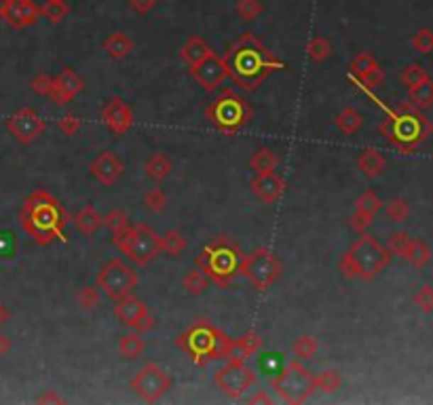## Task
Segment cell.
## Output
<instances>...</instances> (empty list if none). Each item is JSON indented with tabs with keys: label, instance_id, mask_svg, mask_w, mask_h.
<instances>
[{
	"label": "cell",
	"instance_id": "cell-5",
	"mask_svg": "<svg viewBox=\"0 0 433 405\" xmlns=\"http://www.w3.org/2000/svg\"><path fill=\"white\" fill-rule=\"evenodd\" d=\"M243 251L231 237H218L194 257V266L203 270L209 281L220 287H226L241 270Z\"/></svg>",
	"mask_w": 433,
	"mask_h": 405
},
{
	"label": "cell",
	"instance_id": "cell-2",
	"mask_svg": "<svg viewBox=\"0 0 433 405\" xmlns=\"http://www.w3.org/2000/svg\"><path fill=\"white\" fill-rule=\"evenodd\" d=\"M70 218L64 205L47 190H34L19 211L23 233L38 245H49L64 237Z\"/></svg>",
	"mask_w": 433,
	"mask_h": 405
},
{
	"label": "cell",
	"instance_id": "cell-51",
	"mask_svg": "<svg viewBox=\"0 0 433 405\" xmlns=\"http://www.w3.org/2000/svg\"><path fill=\"white\" fill-rule=\"evenodd\" d=\"M51 84H53V77H49L47 72H38V74L30 81L32 91H34L36 95H40V97H49Z\"/></svg>",
	"mask_w": 433,
	"mask_h": 405
},
{
	"label": "cell",
	"instance_id": "cell-53",
	"mask_svg": "<svg viewBox=\"0 0 433 405\" xmlns=\"http://www.w3.org/2000/svg\"><path fill=\"white\" fill-rule=\"evenodd\" d=\"M15 255V235L0 228V260H11Z\"/></svg>",
	"mask_w": 433,
	"mask_h": 405
},
{
	"label": "cell",
	"instance_id": "cell-30",
	"mask_svg": "<svg viewBox=\"0 0 433 405\" xmlns=\"http://www.w3.org/2000/svg\"><path fill=\"white\" fill-rule=\"evenodd\" d=\"M408 101L419 108V110H425V108H432L433 106V81L427 79V81L419 82L415 87L408 89Z\"/></svg>",
	"mask_w": 433,
	"mask_h": 405
},
{
	"label": "cell",
	"instance_id": "cell-58",
	"mask_svg": "<svg viewBox=\"0 0 433 405\" xmlns=\"http://www.w3.org/2000/svg\"><path fill=\"white\" fill-rule=\"evenodd\" d=\"M9 350H11V340H9L4 333H0V357L6 355Z\"/></svg>",
	"mask_w": 433,
	"mask_h": 405
},
{
	"label": "cell",
	"instance_id": "cell-14",
	"mask_svg": "<svg viewBox=\"0 0 433 405\" xmlns=\"http://www.w3.org/2000/svg\"><path fill=\"white\" fill-rule=\"evenodd\" d=\"M161 251V237L155 233V228H150L148 224L140 222L136 224V235L133 241L129 245V249L125 251L138 266H148L157 253Z\"/></svg>",
	"mask_w": 433,
	"mask_h": 405
},
{
	"label": "cell",
	"instance_id": "cell-23",
	"mask_svg": "<svg viewBox=\"0 0 433 405\" xmlns=\"http://www.w3.org/2000/svg\"><path fill=\"white\" fill-rule=\"evenodd\" d=\"M146 313H148V306H146L140 298H136L133 294H129V296L116 300V304H114V315H116V319L125 325V327H131V329L138 325V321H140Z\"/></svg>",
	"mask_w": 433,
	"mask_h": 405
},
{
	"label": "cell",
	"instance_id": "cell-18",
	"mask_svg": "<svg viewBox=\"0 0 433 405\" xmlns=\"http://www.w3.org/2000/svg\"><path fill=\"white\" fill-rule=\"evenodd\" d=\"M83 89H85L83 79H81L72 68H64V70H60L57 77H53V84H51L49 97L53 99V104L66 106V104H70Z\"/></svg>",
	"mask_w": 433,
	"mask_h": 405
},
{
	"label": "cell",
	"instance_id": "cell-52",
	"mask_svg": "<svg viewBox=\"0 0 433 405\" xmlns=\"http://www.w3.org/2000/svg\"><path fill=\"white\" fill-rule=\"evenodd\" d=\"M260 367L273 378V376L283 367L281 355H277V353H266V355H262V357H260Z\"/></svg>",
	"mask_w": 433,
	"mask_h": 405
},
{
	"label": "cell",
	"instance_id": "cell-57",
	"mask_svg": "<svg viewBox=\"0 0 433 405\" xmlns=\"http://www.w3.org/2000/svg\"><path fill=\"white\" fill-rule=\"evenodd\" d=\"M38 404H64V399H62V397H55L53 391H47V395L38 397Z\"/></svg>",
	"mask_w": 433,
	"mask_h": 405
},
{
	"label": "cell",
	"instance_id": "cell-26",
	"mask_svg": "<svg viewBox=\"0 0 433 405\" xmlns=\"http://www.w3.org/2000/svg\"><path fill=\"white\" fill-rule=\"evenodd\" d=\"M209 53H214V51H212V47L201 36H190L184 43V47L180 49V57L188 64V68L199 64V62H203Z\"/></svg>",
	"mask_w": 433,
	"mask_h": 405
},
{
	"label": "cell",
	"instance_id": "cell-49",
	"mask_svg": "<svg viewBox=\"0 0 433 405\" xmlns=\"http://www.w3.org/2000/svg\"><path fill=\"white\" fill-rule=\"evenodd\" d=\"M415 304L419 306L421 313H433V287L432 285H423L419 287V292L415 294Z\"/></svg>",
	"mask_w": 433,
	"mask_h": 405
},
{
	"label": "cell",
	"instance_id": "cell-17",
	"mask_svg": "<svg viewBox=\"0 0 433 405\" xmlns=\"http://www.w3.org/2000/svg\"><path fill=\"white\" fill-rule=\"evenodd\" d=\"M190 77L199 82V87H203L207 93H212V91H216V87L222 84V81L229 74H226L224 60L216 53H209L203 62L190 66Z\"/></svg>",
	"mask_w": 433,
	"mask_h": 405
},
{
	"label": "cell",
	"instance_id": "cell-7",
	"mask_svg": "<svg viewBox=\"0 0 433 405\" xmlns=\"http://www.w3.org/2000/svg\"><path fill=\"white\" fill-rule=\"evenodd\" d=\"M205 118L218 131L233 135L250 123L252 108L239 93H235L233 89H226L205 108Z\"/></svg>",
	"mask_w": 433,
	"mask_h": 405
},
{
	"label": "cell",
	"instance_id": "cell-44",
	"mask_svg": "<svg viewBox=\"0 0 433 405\" xmlns=\"http://www.w3.org/2000/svg\"><path fill=\"white\" fill-rule=\"evenodd\" d=\"M57 129L66 135V138H75L81 129H83V121L81 116H77L75 112H68L64 116L57 118Z\"/></svg>",
	"mask_w": 433,
	"mask_h": 405
},
{
	"label": "cell",
	"instance_id": "cell-46",
	"mask_svg": "<svg viewBox=\"0 0 433 405\" xmlns=\"http://www.w3.org/2000/svg\"><path fill=\"white\" fill-rule=\"evenodd\" d=\"M264 6L260 0H239L237 2V15L243 19V21H254L256 17L262 15Z\"/></svg>",
	"mask_w": 433,
	"mask_h": 405
},
{
	"label": "cell",
	"instance_id": "cell-39",
	"mask_svg": "<svg viewBox=\"0 0 433 405\" xmlns=\"http://www.w3.org/2000/svg\"><path fill=\"white\" fill-rule=\"evenodd\" d=\"M186 237L180 233V231H175V228H172V231H168L163 237H161V251H165L168 255H172V257H175V255H180L184 249H186Z\"/></svg>",
	"mask_w": 433,
	"mask_h": 405
},
{
	"label": "cell",
	"instance_id": "cell-61",
	"mask_svg": "<svg viewBox=\"0 0 433 405\" xmlns=\"http://www.w3.org/2000/svg\"><path fill=\"white\" fill-rule=\"evenodd\" d=\"M47 2H55V0H47Z\"/></svg>",
	"mask_w": 433,
	"mask_h": 405
},
{
	"label": "cell",
	"instance_id": "cell-47",
	"mask_svg": "<svg viewBox=\"0 0 433 405\" xmlns=\"http://www.w3.org/2000/svg\"><path fill=\"white\" fill-rule=\"evenodd\" d=\"M412 47L415 51L423 53V55H429L433 51V30L429 28H421L415 36H412Z\"/></svg>",
	"mask_w": 433,
	"mask_h": 405
},
{
	"label": "cell",
	"instance_id": "cell-40",
	"mask_svg": "<svg viewBox=\"0 0 433 405\" xmlns=\"http://www.w3.org/2000/svg\"><path fill=\"white\" fill-rule=\"evenodd\" d=\"M385 213H387V218H389L391 222L400 224V222H404V220L410 216V205H408L406 199L395 196V199H391V201L385 205Z\"/></svg>",
	"mask_w": 433,
	"mask_h": 405
},
{
	"label": "cell",
	"instance_id": "cell-13",
	"mask_svg": "<svg viewBox=\"0 0 433 405\" xmlns=\"http://www.w3.org/2000/svg\"><path fill=\"white\" fill-rule=\"evenodd\" d=\"M45 129H47V123L32 108H21L6 118V131L19 144H32Z\"/></svg>",
	"mask_w": 433,
	"mask_h": 405
},
{
	"label": "cell",
	"instance_id": "cell-37",
	"mask_svg": "<svg viewBox=\"0 0 433 405\" xmlns=\"http://www.w3.org/2000/svg\"><path fill=\"white\" fill-rule=\"evenodd\" d=\"M68 15H70L68 0H55V2H47L45 6H40V17H45L49 23H62Z\"/></svg>",
	"mask_w": 433,
	"mask_h": 405
},
{
	"label": "cell",
	"instance_id": "cell-16",
	"mask_svg": "<svg viewBox=\"0 0 433 405\" xmlns=\"http://www.w3.org/2000/svg\"><path fill=\"white\" fill-rule=\"evenodd\" d=\"M349 79L357 82L361 91H370V89H376L383 82L385 72L380 70V66H378V62L374 60L372 53H359V55L353 57V62L349 66Z\"/></svg>",
	"mask_w": 433,
	"mask_h": 405
},
{
	"label": "cell",
	"instance_id": "cell-27",
	"mask_svg": "<svg viewBox=\"0 0 433 405\" xmlns=\"http://www.w3.org/2000/svg\"><path fill=\"white\" fill-rule=\"evenodd\" d=\"M72 222H75L77 231H79V233H83L85 237L95 235V233L102 228V216L95 211V207H93V205H85L81 211H77V213H75V218H72Z\"/></svg>",
	"mask_w": 433,
	"mask_h": 405
},
{
	"label": "cell",
	"instance_id": "cell-1",
	"mask_svg": "<svg viewBox=\"0 0 433 405\" xmlns=\"http://www.w3.org/2000/svg\"><path fill=\"white\" fill-rule=\"evenodd\" d=\"M229 79L246 91H256L273 72L285 70V62L275 57L254 34H243L224 55Z\"/></svg>",
	"mask_w": 433,
	"mask_h": 405
},
{
	"label": "cell",
	"instance_id": "cell-15",
	"mask_svg": "<svg viewBox=\"0 0 433 405\" xmlns=\"http://www.w3.org/2000/svg\"><path fill=\"white\" fill-rule=\"evenodd\" d=\"M0 17L15 30H23L40 19V6L34 0H0Z\"/></svg>",
	"mask_w": 433,
	"mask_h": 405
},
{
	"label": "cell",
	"instance_id": "cell-28",
	"mask_svg": "<svg viewBox=\"0 0 433 405\" xmlns=\"http://www.w3.org/2000/svg\"><path fill=\"white\" fill-rule=\"evenodd\" d=\"M142 353H144V340H142L140 331H129V333L121 335V340H119V355L123 359L133 361Z\"/></svg>",
	"mask_w": 433,
	"mask_h": 405
},
{
	"label": "cell",
	"instance_id": "cell-4",
	"mask_svg": "<svg viewBox=\"0 0 433 405\" xmlns=\"http://www.w3.org/2000/svg\"><path fill=\"white\" fill-rule=\"evenodd\" d=\"M391 262V251L380 245L374 237L361 235L351 249L341 257V272L345 279H361V281H372L376 279Z\"/></svg>",
	"mask_w": 433,
	"mask_h": 405
},
{
	"label": "cell",
	"instance_id": "cell-20",
	"mask_svg": "<svg viewBox=\"0 0 433 405\" xmlns=\"http://www.w3.org/2000/svg\"><path fill=\"white\" fill-rule=\"evenodd\" d=\"M89 171H91V175H93L102 186H114V184L119 182V177L123 175L125 165H123V161H121L114 152L106 150V152L97 155V157L91 161Z\"/></svg>",
	"mask_w": 433,
	"mask_h": 405
},
{
	"label": "cell",
	"instance_id": "cell-19",
	"mask_svg": "<svg viewBox=\"0 0 433 405\" xmlns=\"http://www.w3.org/2000/svg\"><path fill=\"white\" fill-rule=\"evenodd\" d=\"M102 121L112 133L125 135L133 125V110L121 97H112L102 108Z\"/></svg>",
	"mask_w": 433,
	"mask_h": 405
},
{
	"label": "cell",
	"instance_id": "cell-6",
	"mask_svg": "<svg viewBox=\"0 0 433 405\" xmlns=\"http://www.w3.org/2000/svg\"><path fill=\"white\" fill-rule=\"evenodd\" d=\"M229 340L231 338L222 329H218L207 319H199L177 335V346L192 359L194 365L205 367L212 361L224 357Z\"/></svg>",
	"mask_w": 433,
	"mask_h": 405
},
{
	"label": "cell",
	"instance_id": "cell-12",
	"mask_svg": "<svg viewBox=\"0 0 433 405\" xmlns=\"http://www.w3.org/2000/svg\"><path fill=\"white\" fill-rule=\"evenodd\" d=\"M218 389L231 397V399H241L250 387L256 382V372L246 363V361H226L214 376Z\"/></svg>",
	"mask_w": 433,
	"mask_h": 405
},
{
	"label": "cell",
	"instance_id": "cell-42",
	"mask_svg": "<svg viewBox=\"0 0 433 405\" xmlns=\"http://www.w3.org/2000/svg\"><path fill=\"white\" fill-rule=\"evenodd\" d=\"M400 79L410 89V87H415V84H419V82L427 81V79H429V72H427L421 64H408V66L402 70Z\"/></svg>",
	"mask_w": 433,
	"mask_h": 405
},
{
	"label": "cell",
	"instance_id": "cell-11",
	"mask_svg": "<svg viewBox=\"0 0 433 405\" xmlns=\"http://www.w3.org/2000/svg\"><path fill=\"white\" fill-rule=\"evenodd\" d=\"M131 389L136 391V395L142 399V401H148V404H157L161 401L173 387L172 376L157 363H146L142 365L136 376L131 378Z\"/></svg>",
	"mask_w": 433,
	"mask_h": 405
},
{
	"label": "cell",
	"instance_id": "cell-55",
	"mask_svg": "<svg viewBox=\"0 0 433 405\" xmlns=\"http://www.w3.org/2000/svg\"><path fill=\"white\" fill-rule=\"evenodd\" d=\"M372 220H374V218H370V216H366V213H359V211H355V213L351 216L349 224H351V228H353L355 233L363 235V233H368V228L372 226Z\"/></svg>",
	"mask_w": 433,
	"mask_h": 405
},
{
	"label": "cell",
	"instance_id": "cell-9",
	"mask_svg": "<svg viewBox=\"0 0 433 405\" xmlns=\"http://www.w3.org/2000/svg\"><path fill=\"white\" fill-rule=\"evenodd\" d=\"M95 283H97V287H99L110 300L116 302V300H121V298L133 294V289H136L138 283H140V277H138V272H136L131 266H127L123 260L112 257V260H108V262L99 268V272H97V277H95Z\"/></svg>",
	"mask_w": 433,
	"mask_h": 405
},
{
	"label": "cell",
	"instance_id": "cell-10",
	"mask_svg": "<svg viewBox=\"0 0 433 405\" xmlns=\"http://www.w3.org/2000/svg\"><path fill=\"white\" fill-rule=\"evenodd\" d=\"M239 272L250 281V285H254L258 292H264L283 274V264L270 249L258 247L252 253L243 255Z\"/></svg>",
	"mask_w": 433,
	"mask_h": 405
},
{
	"label": "cell",
	"instance_id": "cell-29",
	"mask_svg": "<svg viewBox=\"0 0 433 405\" xmlns=\"http://www.w3.org/2000/svg\"><path fill=\"white\" fill-rule=\"evenodd\" d=\"M173 171V165L170 159H165L163 155H153L144 162V173L153 179V182H163L165 177H170Z\"/></svg>",
	"mask_w": 433,
	"mask_h": 405
},
{
	"label": "cell",
	"instance_id": "cell-3",
	"mask_svg": "<svg viewBox=\"0 0 433 405\" xmlns=\"http://www.w3.org/2000/svg\"><path fill=\"white\" fill-rule=\"evenodd\" d=\"M380 133L398 150L410 152L432 135L433 127L425 114L408 101L393 110L387 108V118L380 123Z\"/></svg>",
	"mask_w": 433,
	"mask_h": 405
},
{
	"label": "cell",
	"instance_id": "cell-21",
	"mask_svg": "<svg viewBox=\"0 0 433 405\" xmlns=\"http://www.w3.org/2000/svg\"><path fill=\"white\" fill-rule=\"evenodd\" d=\"M262 346V338H260L258 331H248L243 333L241 338H231L229 340V346L224 350V357L226 361H248L250 357H254Z\"/></svg>",
	"mask_w": 433,
	"mask_h": 405
},
{
	"label": "cell",
	"instance_id": "cell-59",
	"mask_svg": "<svg viewBox=\"0 0 433 405\" xmlns=\"http://www.w3.org/2000/svg\"><path fill=\"white\" fill-rule=\"evenodd\" d=\"M250 404H273V399L264 393H258L256 397H250Z\"/></svg>",
	"mask_w": 433,
	"mask_h": 405
},
{
	"label": "cell",
	"instance_id": "cell-34",
	"mask_svg": "<svg viewBox=\"0 0 433 405\" xmlns=\"http://www.w3.org/2000/svg\"><path fill=\"white\" fill-rule=\"evenodd\" d=\"M250 167L256 173H270L279 167V157L270 148H258L250 159Z\"/></svg>",
	"mask_w": 433,
	"mask_h": 405
},
{
	"label": "cell",
	"instance_id": "cell-41",
	"mask_svg": "<svg viewBox=\"0 0 433 405\" xmlns=\"http://www.w3.org/2000/svg\"><path fill=\"white\" fill-rule=\"evenodd\" d=\"M315 384H317L319 391H324V393L330 395V393H336V391L341 389L343 378H341V374H339L336 370H326V372H322V374L315 376Z\"/></svg>",
	"mask_w": 433,
	"mask_h": 405
},
{
	"label": "cell",
	"instance_id": "cell-32",
	"mask_svg": "<svg viewBox=\"0 0 433 405\" xmlns=\"http://www.w3.org/2000/svg\"><path fill=\"white\" fill-rule=\"evenodd\" d=\"M334 125H336L339 131H343L345 135H353V133H357V131L361 129L363 116H361V112L355 110V108H345V110H341V112L336 114Z\"/></svg>",
	"mask_w": 433,
	"mask_h": 405
},
{
	"label": "cell",
	"instance_id": "cell-33",
	"mask_svg": "<svg viewBox=\"0 0 433 405\" xmlns=\"http://www.w3.org/2000/svg\"><path fill=\"white\" fill-rule=\"evenodd\" d=\"M182 285H184V289H186L188 296L197 298V296L205 294V289L209 287V277H207L203 270L194 268V270L186 272V277L182 279Z\"/></svg>",
	"mask_w": 433,
	"mask_h": 405
},
{
	"label": "cell",
	"instance_id": "cell-48",
	"mask_svg": "<svg viewBox=\"0 0 433 405\" xmlns=\"http://www.w3.org/2000/svg\"><path fill=\"white\" fill-rule=\"evenodd\" d=\"M144 205H146L148 211L159 213V211H163V207L168 205V196H165V192H163L161 188H153V190H148V192L144 194Z\"/></svg>",
	"mask_w": 433,
	"mask_h": 405
},
{
	"label": "cell",
	"instance_id": "cell-54",
	"mask_svg": "<svg viewBox=\"0 0 433 405\" xmlns=\"http://www.w3.org/2000/svg\"><path fill=\"white\" fill-rule=\"evenodd\" d=\"M133 235H136V226H127V228H123L121 233L112 235V243L116 245L121 251H127L131 241H133Z\"/></svg>",
	"mask_w": 433,
	"mask_h": 405
},
{
	"label": "cell",
	"instance_id": "cell-24",
	"mask_svg": "<svg viewBox=\"0 0 433 405\" xmlns=\"http://www.w3.org/2000/svg\"><path fill=\"white\" fill-rule=\"evenodd\" d=\"M355 165H357V169H359L366 177L372 179V177H378V175L385 171L387 159L383 157L380 150H376V148H366V150H361V152L357 155Z\"/></svg>",
	"mask_w": 433,
	"mask_h": 405
},
{
	"label": "cell",
	"instance_id": "cell-38",
	"mask_svg": "<svg viewBox=\"0 0 433 405\" xmlns=\"http://www.w3.org/2000/svg\"><path fill=\"white\" fill-rule=\"evenodd\" d=\"M317 348H319V342L313 338V335H309V333H305V335H298L296 340H294V344H292V353H294V357H298V359H313L315 357V353H317Z\"/></svg>",
	"mask_w": 433,
	"mask_h": 405
},
{
	"label": "cell",
	"instance_id": "cell-22",
	"mask_svg": "<svg viewBox=\"0 0 433 405\" xmlns=\"http://www.w3.org/2000/svg\"><path fill=\"white\" fill-rule=\"evenodd\" d=\"M252 192L258 196L262 203H275L285 192V179L279 177L275 171L270 173H258L252 179Z\"/></svg>",
	"mask_w": 433,
	"mask_h": 405
},
{
	"label": "cell",
	"instance_id": "cell-50",
	"mask_svg": "<svg viewBox=\"0 0 433 405\" xmlns=\"http://www.w3.org/2000/svg\"><path fill=\"white\" fill-rule=\"evenodd\" d=\"M99 302H102V298H99V292H97L95 287H83V289L79 292V304H81L83 311L97 309Z\"/></svg>",
	"mask_w": 433,
	"mask_h": 405
},
{
	"label": "cell",
	"instance_id": "cell-36",
	"mask_svg": "<svg viewBox=\"0 0 433 405\" xmlns=\"http://www.w3.org/2000/svg\"><path fill=\"white\" fill-rule=\"evenodd\" d=\"M383 201L378 199V194L374 192V190H366V192H361L357 199H355V211H359V213H366V216H370V218H374L380 209H383Z\"/></svg>",
	"mask_w": 433,
	"mask_h": 405
},
{
	"label": "cell",
	"instance_id": "cell-35",
	"mask_svg": "<svg viewBox=\"0 0 433 405\" xmlns=\"http://www.w3.org/2000/svg\"><path fill=\"white\" fill-rule=\"evenodd\" d=\"M307 55L311 57V62L322 64L332 55V43L326 36H313L307 43Z\"/></svg>",
	"mask_w": 433,
	"mask_h": 405
},
{
	"label": "cell",
	"instance_id": "cell-56",
	"mask_svg": "<svg viewBox=\"0 0 433 405\" xmlns=\"http://www.w3.org/2000/svg\"><path fill=\"white\" fill-rule=\"evenodd\" d=\"M157 2L159 0H129V6L140 15H148L157 6Z\"/></svg>",
	"mask_w": 433,
	"mask_h": 405
},
{
	"label": "cell",
	"instance_id": "cell-43",
	"mask_svg": "<svg viewBox=\"0 0 433 405\" xmlns=\"http://www.w3.org/2000/svg\"><path fill=\"white\" fill-rule=\"evenodd\" d=\"M102 226H106L112 235H116V233H121L123 228L129 226V220H127L125 211L114 209V211H108L106 216H102Z\"/></svg>",
	"mask_w": 433,
	"mask_h": 405
},
{
	"label": "cell",
	"instance_id": "cell-45",
	"mask_svg": "<svg viewBox=\"0 0 433 405\" xmlns=\"http://www.w3.org/2000/svg\"><path fill=\"white\" fill-rule=\"evenodd\" d=\"M410 235L408 233H404V231H395V233H391L389 237H387V249L391 251V255H402L404 257V253H406V249H408V245H410Z\"/></svg>",
	"mask_w": 433,
	"mask_h": 405
},
{
	"label": "cell",
	"instance_id": "cell-31",
	"mask_svg": "<svg viewBox=\"0 0 433 405\" xmlns=\"http://www.w3.org/2000/svg\"><path fill=\"white\" fill-rule=\"evenodd\" d=\"M404 257L419 270V268H425L432 260V247L421 241V239H410V245L404 253Z\"/></svg>",
	"mask_w": 433,
	"mask_h": 405
},
{
	"label": "cell",
	"instance_id": "cell-60",
	"mask_svg": "<svg viewBox=\"0 0 433 405\" xmlns=\"http://www.w3.org/2000/svg\"><path fill=\"white\" fill-rule=\"evenodd\" d=\"M9 319H11V313H9V309L0 302V327L6 323Z\"/></svg>",
	"mask_w": 433,
	"mask_h": 405
},
{
	"label": "cell",
	"instance_id": "cell-8",
	"mask_svg": "<svg viewBox=\"0 0 433 405\" xmlns=\"http://www.w3.org/2000/svg\"><path fill=\"white\" fill-rule=\"evenodd\" d=\"M270 387L279 395V399H283L285 404L292 405H300L309 401L313 397V393L317 391L315 376L298 359L285 363L270 378Z\"/></svg>",
	"mask_w": 433,
	"mask_h": 405
},
{
	"label": "cell",
	"instance_id": "cell-25",
	"mask_svg": "<svg viewBox=\"0 0 433 405\" xmlns=\"http://www.w3.org/2000/svg\"><path fill=\"white\" fill-rule=\"evenodd\" d=\"M133 40H131V36L129 34H125V32H112V34H108L104 40H102V49L112 57V60H123V57H127L131 51H133Z\"/></svg>",
	"mask_w": 433,
	"mask_h": 405
}]
</instances>
